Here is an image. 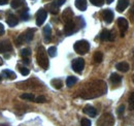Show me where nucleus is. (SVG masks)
I'll list each match as a JSON object with an SVG mask.
<instances>
[{
	"mask_svg": "<svg viewBox=\"0 0 134 126\" xmlns=\"http://www.w3.org/2000/svg\"><path fill=\"white\" fill-rule=\"evenodd\" d=\"M107 91V86L103 81H93L84 86L81 91V97L85 99L96 98L105 94Z\"/></svg>",
	"mask_w": 134,
	"mask_h": 126,
	"instance_id": "nucleus-1",
	"label": "nucleus"
},
{
	"mask_svg": "<svg viewBox=\"0 0 134 126\" xmlns=\"http://www.w3.org/2000/svg\"><path fill=\"white\" fill-rule=\"evenodd\" d=\"M36 61L38 63V65L40 67H42L43 69L49 68V58H48V54L46 52V49L43 47H39L37 49Z\"/></svg>",
	"mask_w": 134,
	"mask_h": 126,
	"instance_id": "nucleus-2",
	"label": "nucleus"
},
{
	"mask_svg": "<svg viewBox=\"0 0 134 126\" xmlns=\"http://www.w3.org/2000/svg\"><path fill=\"white\" fill-rule=\"evenodd\" d=\"M73 49H74V51L77 53V54H80V55H85V54H87L88 52H89V50H90V44L87 41V40H79V41H76L75 44H74V46H73Z\"/></svg>",
	"mask_w": 134,
	"mask_h": 126,
	"instance_id": "nucleus-3",
	"label": "nucleus"
},
{
	"mask_svg": "<svg viewBox=\"0 0 134 126\" xmlns=\"http://www.w3.org/2000/svg\"><path fill=\"white\" fill-rule=\"evenodd\" d=\"M114 124H115V119H114L113 115L108 114V113L102 115L99 118V120L97 121L98 126H114Z\"/></svg>",
	"mask_w": 134,
	"mask_h": 126,
	"instance_id": "nucleus-4",
	"label": "nucleus"
},
{
	"mask_svg": "<svg viewBox=\"0 0 134 126\" xmlns=\"http://www.w3.org/2000/svg\"><path fill=\"white\" fill-rule=\"evenodd\" d=\"M34 32H35V29H27L24 33H22L17 40L18 45H20V44L22 45V44H26V43L31 41L33 38Z\"/></svg>",
	"mask_w": 134,
	"mask_h": 126,
	"instance_id": "nucleus-5",
	"label": "nucleus"
},
{
	"mask_svg": "<svg viewBox=\"0 0 134 126\" xmlns=\"http://www.w3.org/2000/svg\"><path fill=\"white\" fill-rule=\"evenodd\" d=\"M85 67V60L83 58H76L72 61V69L77 72V74H81L83 71Z\"/></svg>",
	"mask_w": 134,
	"mask_h": 126,
	"instance_id": "nucleus-6",
	"label": "nucleus"
},
{
	"mask_svg": "<svg viewBox=\"0 0 134 126\" xmlns=\"http://www.w3.org/2000/svg\"><path fill=\"white\" fill-rule=\"evenodd\" d=\"M47 16H48L47 10L43 9V8H40L37 12V14H36V25L37 26H41L44 23V21L47 19Z\"/></svg>",
	"mask_w": 134,
	"mask_h": 126,
	"instance_id": "nucleus-7",
	"label": "nucleus"
},
{
	"mask_svg": "<svg viewBox=\"0 0 134 126\" xmlns=\"http://www.w3.org/2000/svg\"><path fill=\"white\" fill-rule=\"evenodd\" d=\"M118 26H119V29L121 31L122 36H124V33L127 31V29L129 27V24H128L127 20L125 18H119L118 19Z\"/></svg>",
	"mask_w": 134,
	"mask_h": 126,
	"instance_id": "nucleus-8",
	"label": "nucleus"
},
{
	"mask_svg": "<svg viewBox=\"0 0 134 126\" xmlns=\"http://www.w3.org/2000/svg\"><path fill=\"white\" fill-rule=\"evenodd\" d=\"M76 30H77V28H76V25H75V23H74L73 21H71V22L65 24L64 33H65L66 35H71V34H73Z\"/></svg>",
	"mask_w": 134,
	"mask_h": 126,
	"instance_id": "nucleus-9",
	"label": "nucleus"
},
{
	"mask_svg": "<svg viewBox=\"0 0 134 126\" xmlns=\"http://www.w3.org/2000/svg\"><path fill=\"white\" fill-rule=\"evenodd\" d=\"M100 39L105 41V40H109V41H113L115 39V33L111 31H108V30H103L100 34Z\"/></svg>",
	"mask_w": 134,
	"mask_h": 126,
	"instance_id": "nucleus-10",
	"label": "nucleus"
},
{
	"mask_svg": "<svg viewBox=\"0 0 134 126\" xmlns=\"http://www.w3.org/2000/svg\"><path fill=\"white\" fill-rule=\"evenodd\" d=\"M102 17H103V20L105 21V23L107 24H110L114 20V13L111 9H104L103 13H102Z\"/></svg>",
	"mask_w": 134,
	"mask_h": 126,
	"instance_id": "nucleus-11",
	"label": "nucleus"
},
{
	"mask_svg": "<svg viewBox=\"0 0 134 126\" xmlns=\"http://www.w3.org/2000/svg\"><path fill=\"white\" fill-rule=\"evenodd\" d=\"M62 19H63V21L65 22V24L72 21V19H73V12L71 10V8L68 7V8H66V9L63 12V14H62Z\"/></svg>",
	"mask_w": 134,
	"mask_h": 126,
	"instance_id": "nucleus-12",
	"label": "nucleus"
},
{
	"mask_svg": "<svg viewBox=\"0 0 134 126\" xmlns=\"http://www.w3.org/2000/svg\"><path fill=\"white\" fill-rule=\"evenodd\" d=\"M13 50V46L8 40L0 43V53H7Z\"/></svg>",
	"mask_w": 134,
	"mask_h": 126,
	"instance_id": "nucleus-13",
	"label": "nucleus"
},
{
	"mask_svg": "<svg viewBox=\"0 0 134 126\" xmlns=\"http://www.w3.org/2000/svg\"><path fill=\"white\" fill-rule=\"evenodd\" d=\"M128 5H129V1L128 0H119L117 5V10L119 13H122L128 7Z\"/></svg>",
	"mask_w": 134,
	"mask_h": 126,
	"instance_id": "nucleus-14",
	"label": "nucleus"
},
{
	"mask_svg": "<svg viewBox=\"0 0 134 126\" xmlns=\"http://www.w3.org/2000/svg\"><path fill=\"white\" fill-rule=\"evenodd\" d=\"M84 113L87 114L88 116H90V117H95L96 114H97V111H96V109L94 107L88 104V106H86L84 108Z\"/></svg>",
	"mask_w": 134,
	"mask_h": 126,
	"instance_id": "nucleus-15",
	"label": "nucleus"
},
{
	"mask_svg": "<svg viewBox=\"0 0 134 126\" xmlns=\"http://www.w3.org/2000/svg\"><path fill=\"white\" fill-rule=\"evenodd\" d=\"M6 22H7V24L10 27H15L16 25H18L19 20H18L17 17L15 16V15H9V16L6 18Z\"/></svg>",
	"mask_w": 134,
	"mask_h": 126,
	"instance_id": "nucleus-16",
	"label": "nucleus"
},
{
	"mask_svg": "<svg viewBox=\"0 0 134 126\" xmlns=\"http://www.w3.org/2000/svg\"><path fill=\"white\" fill-rule=\"evenodd\" d=\"M117 69L118 70H120V71H122V72H126V71H128L129 70V68H130V66H129V64L127 62H120L117 64Z\"/></svg>",
	"mask_w": 134,
	"mask_h": 126,
	"instance_id": "nucleus-17",
	"label": "nucleus"
},
{
	"mask_svg": "<svg viewBox=\"0 0 134 126\" xmlns=\"http://www.w3.org/2000/svg\"><path fill=\"white\" fill-rule=\"evenodd\" d=\"M75 6L80 10H86L87 9V0H75Z\"/></svg>",
	"mask_w": 134,
	"mask_h": 126,
	"instance_id": "nucleus-18",
	"label": "nucleus"
},
{
	"mask_svg": "<svg viewBox=\"0 0 134 126\" xmlns=\"http://www.w3.org/2000/svg\"><path fill=\"white\" fill-rule=\"evenodd\" d=\"M43 34H44V41L49 43L51 40V34H52V30H51L50 25H47L43 29Z\"/></svg>",
	"mask_w": 134,
	"mask_h": 126,
	"instance_id": "nucleus-19",
	"label": "nucleus"
},
{
	"mask_svg": "<svg viewBox=\"0 0 134 126\" xmlns=\"http://www.w3.org/2000/svg\"><path fill=\"white\" fill-rule=\"evenodd\" d=\"M48 9L50 10V13H52V14H58V12H59V6H58V4H57V1L52 2L51 4H49V5H48Z\"/></svg>",
	"mask_w": 134,
	"mask_h": 126,
	"instance_id": "nucleus-20",
	"label": "nucleus"
},
{
	"mask_svg": "<svg viewBox=\"0 0 134 126\" xmlns=\"http://www.w3.org/2000/svg\"><path fill=\"white\" fill-rule=\"evenodd\" d=\"M51 84H52V86H53L54 88H56V89H61L62 86H63V82H62V80H60V79L52 80Z\"/></svg>",
	"mask_w": 134,
	"mask_h": 126,
	"instance_id": "nucleus-21",
	"label": "nucleus"
},
{
	"mask_svg": "<svg viewBox=\"0 0 134 126\" xmlns=\"http://www.w3.org/2000/svg\"><path fill=\"white\" fill-rule=\"evenodd\" d=\"M121 81H122V77L121 76H119L118 74H111V76H110V82L113 84H115V85L120 84Z\"/></svg>",
	"mask_w": 134,
	"mask_h": 126,
	"instance_id": "nucleus-22",
	"label": "nucleus"
},
{
	"mask_svg": "<svg viewBox=\"0 0 134 126\" xmlns=\"http://www.w3.org/2000/svg\"><path fill=\"white\" fill-rule=\"evenodd\" d=\"M3 74L8 78V79H13L15 80L17 78V76H16V74L13 71V70H9V69H4L3 70Z\"/></svg>",
	"mask_w": 134,
	"mask_h": 126,
	"instance_id": "nucleus-23",
	"label": "nucleus"
},
{
	"mask_svg": "<svg viewBox=\"0 0 134 126\" xmlns=\"http://www.w3.org/2000/svg\"><path fill=\"white\" fill-rule=\"evenodd\" d=\"M93 59H94V62L95 63H100L101 61H102V59H103L102 53H101V52H96V53L94 54Z\"/></svg>",
	"mask_w": 134,
	"mask_h": 126,
	"instance_id": "nucleus-24",
	"label": "nucleus"
},
{
	"mask_svg": "<svg viewBox=\"0 0 134 126\" xmlns=\"http://www.w3.org/2000/svg\"><path fill=\"white\" fill-rule=\"evenodd\" d=\"M76 82H77V78H75V77H68L66 80V85L68 87H72Z\"/></svg>",
	"mask_w": 134,
	"mask_h": 126,
	"instance_id": "nucleus-25",
	"label": "nucleus"
},
{
	"mask_svg": "<svg viewBox=\"0 0 134 126\" xmlns=\"http://www.w3.org/2000/svg\"><path fill=\"white\" fill-rule=\"evenodd\" d=\"M24 2H25L24 0H13L12 3H10V5H12L13 8H19L21 5L24 4Z\"/></svg>",
	"mask_w": 134,
	"mask_h": 126,
	"instance_id": "nucleus-26",
	"label": "nucleus"
},
{
	"mask_svg": "<svg viewBox=\"0 0 134 126\" xmlns=\"http://www.w3.org/2000/svg\"><path fill=\"white\" fill-rule=\"evenodd\" d=\"M29 18H30V16H29L28 9H27V8H25V9L21 13V19H22L23 21H28V20H29Z\"/></svg>",
	"mask_w": 134,
	"mask_h": 126,
	"instance_id": "nucleus-27",
	"label": "nucleus"
},
{
	"mask_svg": "<svg viewBox=\"0 0 134 126\" xmlns=\"http://www.w3.org/2000/svg\"><path fill=\"white\" fill-rule=\"evenodd\" d=\"M30 55H31L30 49H23V50L21 51V56H22L23 58H28Z\"/></svg>",
	"mask_w": 134,
	"mask_h": 126,
	"instance_id": "nucleus-28",
	"label": "nucleus"
},
{
	"mask_svg": "<svg viewBox=\"0 0 134 126\" xmlns=\"http://www.w3.org/2000/svg\"><path fill=\"white\" fill-rule=\"evenodd\" d=\"M47 53L50 55L51 57H56V56H57V48L56 47L49 48V50H48V52H47Z\"/></svg>",
	"mask_w": 134,
	"mask_h": 126,
	"instance_id": "nucleus-29",
	"label": "nucleus"
},
{
	"mask_svg": "<svg viewBox=\"0 0 134 126\" xmlns=\"http://www.w3.org/2000/svg\"><path fill=\"white\" fill-rule=\"evenodd\" d=\"M129 108L130 110H134V92H132L129 96Z\"/></svg>",
	"mask_w": 134,
	"mask_h": 126,
	"instance_id": "nucleus-30",
	"label": "nucleus"
},
{
	"mask_svg": "<svg viewBox=\"0 0 134 126\" xmlns=\"http://www.w3.org/2000/svg\"><path fill=\"white\" fill-rule=\"evenodd\" d=\"M21 98L22 99H27V100H33L34 96L32 93H24V94L21 95Z\"/></svg>",
	"mask_w": 134,
	"mask_h": 126,
	"instance_id": "nucleus-31",
	"label": "nucleus"
},
{
	"mask_svg": "<svg viewBox=\"0 0 134 126\" xmlns=\"http://www.w3.org/2000/svg\"><path fill=\"white\" fill-rule=\"evenodd\" d=\"M90 1H91L92 4L95 5V6H102L103 3H104V0H90Z\"/></svg>",
	"mask_w": 134,
	"mask_h": 126,
	"instance_id": "nucleus-32",
	"label": "nucleus"
},
{
	"mask_svg": "<svg viewBox=\"0 0 134 126\" xmlns=\"http://www.w3.org/2000/svg\"><path fill=\"white\" fill-rule=\"evenodd\" d=\"M81 126H91V121L87 118H84L81 121Z\"/></svg>",
	"mask_w": 134,
	"mask_h": 126,
	"instance_id": "nucleus-33",
	"label": "nucleus"
},
{
	"mask_svg": "<svg viewBox=\"0 0 134 126\" xmlns=\"http://www.w3.org/2000/svg\"><path fill=\"white\" fill-rule=\"evenodd\" d=\"M19 70H20V72H21L23 76H27V75H29V69L26 68V67H20Z\"/></svg>",
	"mask_w": 134,
	"mask_h": 126,
	"instance_id": "nucleus-34",
	"label": "nucleus"
},
{
	"mask_svg": "<svg viewBox=\"0 0 134 126\" xmlns=\"http://www.w3.org/2000/svg\"><path fill=\"white\" fill-rule=\"evenodd\" d=\"M34 100H35V102H44L46 101V97L44 96H42V95H40V96H37L36 98H34Z\"/></svg>",
	"mask_w": 134,
	"mask_h": 126,
	"instance_id": "nucleus-35",
	"label": "nucleus"
},
{
	"mask_svg": "<svg viewBox=\"0 0 134 126\" xmlns=\"http://www.w3.org/2000/svg\"><path fill=\"white\" fill-rule=\"evenodd\" d=\"M124 111H125V107H124V106H120V107H119V109H118V111H117L118 115H119L120 117H122V116H123V114H124Z\"/></svg>",
	"mask_w": 134,
	"mask_h": 126,
	"instance_id": "nucleus-36",
	"label": "nucleus"
},
{
	"mask_svg": "<svg viewBox=\"0 0 134 126\" xmlns=\"http://www.w3.org/2000/svg\"><path fill=\"white\" fill-rule=\"evenodd\" d=\"M129 17H130V20H131V22L134 23V7L131 8V12H130V14H129Z\"/></svg>",
	"mask_w": 134,
	"mask_h": 126,
	"instance_id": "nucleus-37",
	"label": "nucleus"
},
{
	"mask_svg": "<svg viewBox=\"0 0 134 126\" xmlns=\"http://www.w3.org/2000/svg\"><path fill=\"white\" fill-rule=\"evenodd\" d=\"M2 34H4V26L0 23V35H2Z\"/></svg>",
	"mask_w": 134,
	"mask_h": 126,
	"instance_id": "nucleus-38",
	"label": "nucleus"
},
{
	"mask_svg": "<svg viewBox=\"0 0 134 126\" xmlns=\"http://www.w3.org/2000/svg\"><path fill=\"white\" fill-rule=\"evenodd\" d=\"M66 0H58L57 1V4H58V6H61L62 4H64V2H65Z\"/></svg>",
	"mask_w": 134,
	"mask_h": 126,
	"instance_id": "nucleus-39",
	"label": "nucleus"
},
{
	"mask_svg": "<svg viewBox=\"0 0 134 126\" xmlns=\"http://www.w3.org/2000/svg\"><path fill=\"white\" fill-rule=\"evenodd\" d=\"M23 62L25 63V64H29V63H30V60H29L28 58H23Z\"/></svg>",
	"mask_w": 134,
	"mask_h": 126,
	"instance_id": "nucleus-40",
	"label": "nucleus"
},
{
	"mask_svg": "<svg viewBox=\"0 0 134 126\" xmlns=\"http://www.w3.org/2000/svg\"><path fill=\"white\" fill-rule=\"evenodd\" d=\"M7 1H8V0H0V5H4V4H6Z\"/></svg>",
	"mask_w": 134,
	"mask_h": 126,
	"instance_id": "nucleus-41",
	"label": "nucleus"
},
{
	"mask_svg": "<svg viewBox=\"0 0 134 126\" xmlns=\"http://www.w3.org/2000/svg\"><path fill=\"white\" fill-rule=\"evenodd\" d=\"M2 64H3V60H2V58H1V57H0V66H1V65H2Z\"/></svg>",
	"mask_w": 134,
	"mask_h": 126,
	"instance_id": "nucleus-42",
	"label": "nucleus"
},
{
	"mask_svg": "<svg viewBox=\"0 0 134 126\" xmlns=\"http://www.w3.org/2000/svg\"><path fill=\"white\" fill-rule=\"evenodd\" d=\"M113 1H114V0H106V2H107V3H108V4H109V3H111V2H113Z\"/></svg>",
	"mask_w": 134,
	"mask_h": 126,
	"instance_id": "nucleus-43",
	"label": "nucleus"
},
{
	"mask_svg": "<svg viewBox=\"0 0 134 126\" xmlns=\"http://www.w3.org/2000/svg\"><path fill=\"white\" fill-rule=\"evenodd\" d=\"M0 126H7V125H0Z\"/></svg>",
	"mask_w": 134,
	"mask_h": 126,
	"instance_id": "nucleus-44",
	"label": "nucleus"
},
{
	"mask_svg": "<svg viewBox=\"0 0 134 126\" xmlns=\"http://www.w3.org/2000/svg\"><path fill=\"white\" fill-rule=\"evenodd\" d=\"M133 82H134V78H133Z\"/></svg>",
	"mask_w": 134,
	"mask_h": 126,
	"instance_id": "nucleus-45",
	"label": "nucleus"
},
{
	"mask_svg": "<svg viewBox=\"0 0 134 126\" xmlns=\"http://www.w3.org/2000/svg\"><path fill=\"white\" fill-rule=\"evenodd\" d=\"M0 80H1V77H0Z\"/></svg>",
	"mask_w": 134,
	"mask_h": 126,
	"instance_id": "nucleus-46",
	"label": "nucleus"
}]
</instances>
